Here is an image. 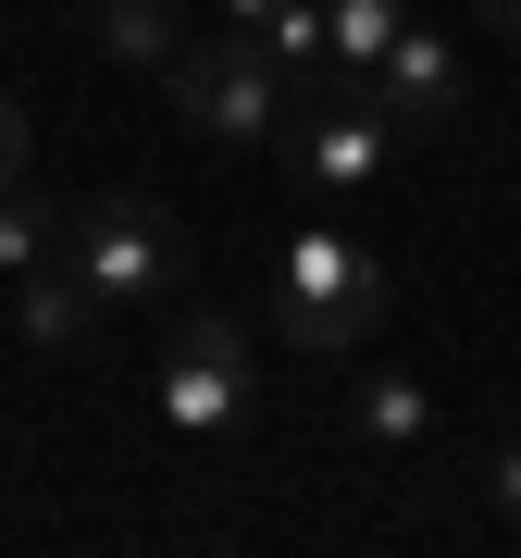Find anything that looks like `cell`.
I'll return each mask as SVG.
<instances>
[{"instance_id": "cell-15", "label": "cell", "mask_w": 521, "mask_h": 558, "mask_svg": "<svg viewBox=\"0 0 521 558\" xmlns=\"http://www.w3.org/2000/svg\"><path fill=\"white\" fill-rule=\"evenodd\" d=\"M472 13H484V38H497V50H521V0H472Z\"/></svg>"}, {"instance_id": "cell-13", "label": "cell", "mask_w": 521, "mask_h": 558, "mask_svg": "<svg viewBox=\"0 0 521 558\" xmlns=\"http://www.w3.org/2000/svg\"><path fill=\"white\" fill-rule=\"evenodd\" d=\"M484 497H497V521H521V447H497V459H484Z\"/></svg>"}, {"instance_id": "cell-6", "label": "cell", "mask_w": 521, "mask_h": 558, "mask_svg": "<svg viewBox=\"0 0 521 558\" xmlns=\"http://www.w3.org/2000/svg\"><path fill=\"white\" fill-rule=\"evenodd\" d=\"M299 161H311V186H373L385 161H398V124H385V100H373V87H336V100L311 112Z\"/></svg>"}, {"instance_id": "cell-9", "label": "cell", "mask_w": 521, "mask_h": 558, "mask_svg": "<svg viewBox=\"0 0 521 558\" xmlns=\"http://www.w3.org/2000/svg\"><path fill=\"white\" fill-rule=\"evenodd\" d=\"M398 25H410V0H323V75L361 87L373 62L398 50Z\"/></svg>"}, {"instance_id": "cell-2", "label": "cell", "mask_w": 521, "mask_h": 558, "mask_svg": "<svg viewBox=\"0 0 521 558\" xmlns=\"http://www.w3.org/2000/svg\"><path fill=\"white\" fill-rule=\"evenodd\" d=\"M385 260L373 248H348V236H286V274H274V336L286 348H311V360H336V348H361L373 323H385Z\"/></svg>"}, {"instance_id": "cell-3", "label": "cell", "mask_w": 521, "mask_h": 558, "mask_svg": "<svg viewBox=\"0 0 521 558\" xmlns=\"http://www.w3.org/2000/svg\"><path fill=\"white\" fill-rule=\"evenodd\" d=\"M62 260L124 311V299H161V286L186 274V223L161 211V199H137V186H100V199L62 211Z\"/></svg>"}, {"instance_id": "cell-11", "label": "cell", "mask_w": 521, "mask_h": 558, "mask_svg": "<svg viewBox=\"0 0 521 558\" xmlns=\"http://www.w3.org/2000/svg\"><path fill=\"white\" fill-rule=\"evenodd\" d=\"M38 260H62V199L50 186H0V274H38Z\"/></svg>"}, {"instance_id": "cell-1", "label": "cell", "mask_w": 521, "mask_h": 558, "mask_svg": "<svg viewBox=\"0 0 521 558\" xmlns=\"http://www.w3.org/2000/svg\"><path fill=\"white\" fill-rule=\"evenodd\" d=\"M161 100L199 124V137H223V149H260L286 124V62H274L260 25H223V38H186L161 62Z\"/></svg>"}, {"instance_id": "cell-8", "label": "cell", "mask_w": 521, "mask_h": 558, "mask_svg": "<svg viewBox=\"0 0 521 558\" xmlns=\"http://www.w3.org/2000/svg\"><path fill=\"white\" fill-rule=\"evenodd\" d=\"M348 422H361V447H385V459L435 447V398H422L410 373H361V385H348Z\"/></svg>"}, {"instance_id": "cell-12", "label": "cell", "mask_w": 521, "mask_h": 558, "mask_svg": "<svg viewBox=\"0 0 521 558\" xmlns=\"http://www.w3.org/2000/svg\"><path fill=\"white\" fill-rule=\"evenodd\" d=\"M260 38H274V62H286V75H323V0H286Z\"/></svg>"}, {"instance_id": "cell-10", "label": "cell", "mask_w": 521, "mask_h": 558, "mask_svg": "<svg viewBox=\"0 0 521 558\" xmlns=\"http://www.w3.org/2000/svg\"><path fill=\"white\" fill-rule=\"evenodd\" d=\"M100 50H112V62H149V75H161V62L186 50V0H100Z\"/></svg>"}, {"instance_id": "cell-4", "label": "cell", "mask_w": 521, "mask_h": 558, "mask_svg": "<svg viewBox=\"0 0 521 558\" xmlns=\"http://www.w3.org/2000/svg\"><path fill=\"white\" fill-rule=\"evenodd\" d=\"M237 422H249V336H237L223 311H186L174 348H161V435L223 447Z\"/></svg>"}, {"instance_id": "cell-5", "label": "cell", "mask_w": 521, "mask_h": 558, "mask_svg": "<svg viewBox=\"0 0 521 558\" xmlns=\"http://www.w3.org/2000/svg\"><path fill=\"white\" fill-rule=\"evenodd\" d=\"M373 100H385V124H398V149H422V137H447L460 124V50L435 38V25H398V50L373 62Z\"/></svg>"}, {"instance_id": "cell-16", "label": "cell", "mask_w": 521, "mask_h": 558, "mask_svg": "<svg viewBox=\"0 0 521 558\" xmlns=\"http://www.w3.org/2000/svg\"><path fill=\"white\" fill-rule=\"evenodd\" d=\"M286 13V0H223V25H274Z\"/></svg>"}, {"instance_id": "cell-14", "label": "cell", "mask_w": 521, "mask_h": 558, "mask_svg": "<svg viewBox=\"0 0 521 558\" xmlns=\"http://www.w3.org/2000/svg\"><path fill=\"white\" fill-rule=\"evenodd\" d=\"M13 174H25V112L0 100V186H13Z\"/></svg>"}, {"instance_id": "cell-7", "label": "cell", "mask_w": 521, "mask_h": 558, "mask_svg": "<svg viewBox=\"0 0 521 558\" xmlns=\"http://www.w3.org/2000/svg\"><path fill=\"white\" fill-rule=\"evenodd\" d=\"M13 311H25V336L38 348H100V286L75 274V260H38V274H13Z\"/></svg>"}]
</instances>
